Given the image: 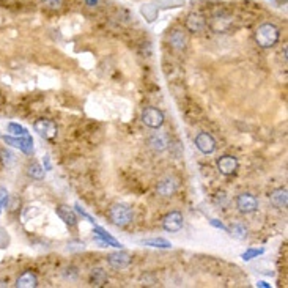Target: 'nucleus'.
Instances as JSON below:
<instances>
[{"label": "nucleus", "mask_w": 288, "mask_h": 288, "mask_svg": "<svg viewBox=\"0 0 288 288\" xmlns=\"http://www.w3.org/2000/svg\"><path fill=\"white\" fill-rule=\"evenodd\" d=\"M279 37H280L279 29L274 24H269V22L262 24L254 33L257 44L263 49H271L276 46L279 41Z\"/></svg>", "instance_id": "obj_1"}, {"label": "nucleus", "mask_w": 288, "mask_h": 288, "mask_svg": "<svg viewBox=\"0 0 288 288\" xmlns=\"http://www.w3.org/2000/svg\"><path fill=\"white\" fill-rule=\"evenodd\" d=\"M109 217L117 227H126L134 219V213H132L131 206L124 205V203H114L109 209Z\"/></svg>", "instance_id": "obj_2"}, {"label": "nucleus", "mask_w": 288, "mask_h": 288, "mask_svg": "<svg viewBox=\"0 0 288 288\" xmlns=\"http://www.w3.org/2000/svg\"><path fill=\"white\" fill-rule=\"evenodd\" d=\"M33 128L41 137L46 140H54L59 134L57 124H55L52 120H49V118H40V120L33 123Z\"/></svg>", "instance_id": "obj_3"}, {"label": "nucleus", "mask_w": 288, "mask_h": 288, "mask_svg": "<svg viewBox=\"0 0 288 288\" xmlns=\"http://www.w3.org/2000/svg\"><path fill=\"white\" fill-rule=\"evenodd\" d=\"M142 122L151 129H159L164 124V114L156 107H146L142 112Z\"/></svg>", "instance_id": "obj_4"}, {"label": "nucleus", "mask_w": 288, "mask_h": 288, "mask_svg": "<svg viewBox=\"0 0 288 288\" xmlns=\"http://www.w3.org/2000/svg\"><path fill=\"white\" fill-rule=\"evenodd\" d=\"M231 24H233V16H230L228 13L221 11L216 13V15L209 21V27L216 32V33H226L230 30Z\"/></svg>", "instance_id": "obj_5"}, {"label": "nucleus", "mask_w": 288, "mask_h": 288, "mask_svg": "<svg viewBox=\"0 0 288 288\" xmlns=\"http://www.w3.org/2000/svg\"><path fill=\"white\" fill-rule=\"evenodd\" d=\"M238 168H240V163H238V159L235 156H231V154H224V156L217 159V170H219V173H222L224 177H231V175H235L238 172Z\"/></svg>", "instance_id": "obj_6"}, {"label": "nucleus", "mask_w": 288, "mask_h": 288, "mask_svg": "<svg viewBox=\"0 0 288 288\" xmlns=\"http://www.w3.org/2000/svg\"><path fill=\"white\" fill-rule=\"evenodd\" d=\"M236 206L241 213L250 214L258 209V200L255 199V195H252L249 192H243L236 197Z\"/></svg>", "instance_id": "obj_7"}, {"label": "nucleus", "mask_w": 288, "mask_h": 288, "mask_svg": "<svg viewBox=\"0 0 288 288\" xmlns=\"http://www.w3.org/2000/svg\"><path fill=\"white\" fill-rule=\"evenodd\" d=\"M183 222H185L183 214L180 211H172L163 219V227H164L165 231L175 233V231H180L183 228Z\"/></svg>", "instance_id": "obj_8"}, {"label": "nucleus", "mask_w": 288, "mask_h": 288, "mask_svg": "<svg viewBox=\"0 0 288 288\" xmlns=\"http://www.w3.org/2000/svg\"><path fill=\"white\" fill-rule=\"evenodd\" d=\"M195 146L205 154H211L216 151V140L211 134H208V132H200L195 137Z\"/></svg>", "instance_id": "obj_9"}, {"label": "nucleus", "mask_w": 288, "mask_h": 288, "mask_svg": "<svg viewBox=\"0 0 288 288\" xmlns=\"http://www.w3.org/2000/svg\"><path fill=\"white\" fill-rule=\"evenodd\" d=\"M148 145L151 150L161 153L168 148V145H170V137H168L167 132H154L148 139Z\"/></svg>", "instance_id": "obj_10"}, {"label": "nucleus", "mask_w": 288, "mask_h": 288, "mask_svg": "<svg viewBox=\"0 0 288 288\" xmlns=\"http://www.w3.org/2000/svg\"><path fill=\"white\" fill-rule=\"evenodd\" d=\"M3 140L8 145H13L15 148H19L25 154H32L33 153V140L32 137H3Z\"/></svg>", "instance_id": "obj_11"}, {"label": "nucleus", "mask_w": 288, "mask_h": 288, "mask_svg": "<svg viewBox=\"0 0 288 288\" xmlns=\"http://www.w3.org/2000/svg\"><path fill=\"white\" fill-rule=\"evenodd\" d=\"M186 29L191 32V33H199V32H203L206 27V19L203 18L202 15H199V13H191L187 18H186Z\"/></svg>", "instance_id": "obj_12"}, {"label": "nucleus", "mask_w": 288, "mask_h": 288, "mask_svg": "<svg viewBox=\"0 0 288 288\" xmlns=\"http://www.w3.org/2000/svg\"><path fill=\"white\" fill-rule=\"evenodd\" d=\"M156 191L161 197H165V199L173 197L175 192H177V181H175V178H172V177H165L158 183Z\"/></svg>", "instance_id": "obj_13"}, {"label": "nucleus", "mask_w": 288, "mask_h": 288, "mask_svg": "<svg viewBox=\"0 0 288 288\" xmlns=\"http://www.w3.org/2000/svg\"><path fill=\"white\" fill-rule=\"evenodd\" d=\"M168 44H170L172 49H175V51H185L186 46H187V35L186 32H183L180 29L173 30L170 33V37H168Z\"/></svg>", "instance_id": "obj_14"}, {"label": "nucleus", "mask_w": 288, "mask_h": 288, "mask_svg": "<svg viewBox=\"0 0 288 288\" xmlns=\"http://www.w3.org/2000/svg\"><path fill=\"white\" fill-rule=\"evenodd\" d=\"M109 265L114 269H124L131 265V257L126 252H114L109 255Z\"/></svg>", "instance_id": "obj_15"}, {"label": "nucleus", "mask_w": 288, "mask_h": 288, "mask_svg": "<svg viewBox=\"0 0 288 288\" xmlns=\"http://www.w3.org/2000/svg\"><path fill=\"white\" fill-rule=\"evenodd\" d=\"M55 213L60 217V219L69 227H76L77 226V216L73 211V208H69L68 205H59L55 208Z\"/></svg>", "instance_id": "obj_16"}, {"label": "nucleus", "mask_w": 288, "mask_h": 288, "mask_svg": "<svg viewBox=\"0 0 288 288\" xmlns=\"http://www.w3.org/2000/svg\"><path fill=\"white\" fill-rule=\"evenodd\" d=\"M269 200H271V205L274 208L284 209L288 206V191L285 187H279V189H276V191L271 192Z\"/></svg>", "instance_id": "obj_17"}, {"label": "nucleus", "mask_w": 288, "mask_h": 288, "mask_svg": "<svg viewBox=\"0 0 288 288\" xmlns=\"http://www.w3.org/2000/svg\"><path fill=\"white\" fill-rule=\"evenodd\" d=\"M18 288H35L38 287V276L33 271H24L16 280Z\"/></svg>", "instance_id": "obj_18"}, {"label": "nucleus", "mask_w": 288, "mask_h": 288, "mask_svg": "<svg viewBox=\"0 0 288 288\" xmlns=\"http://www.w3.org/2000/svg\"><path fill=\"white\" fill-rule=\"evenodd\" d=\"M88 282H90L91 287H104L109 282L107 272L104 271L103 268H93V269H91V272H90Z\"/></svg>", "instance_id": "obj_19"}, {"label": "nucleus", "mask_w": 288, "mask_h": 288, "mask_svg": "<svg viewBox=\"0 0 288 288\" xmlns=\"http://www.w3.org/2000/svg\"><path fill=\"white\" fill-rule=\"evenodd\" d=\"M93 231H95V235H96L98 238H100V240H103V244H107V246H112V247H118V249L122 247V244L118 243L114 236H110L103 227H96V226H95Z\"/></svg>", "instance_id": "obj_20"}, {"label": "nucleus", "mask_w": 288, "mask_h": 288, "mask_svg": "<svg viewBox=\"0 0 288 288\" xmlns=\"http://www.w3.org/2000/svg\"><path fill=\"white\" fill-rule=\"evenodd\" d=\"M44 168L41 167L38 163H33L29 165V170H27V173H29V177L33 178V180H43L44 178Z\"/></svg>", "instance_id": "obj_21"}, {"label": "nucleus", "mask_w": 288, "mask_h": 288, "mask_svg": "<svg viewBox=\"0 0 288 288\" xmlns=\"http://www.w3.org/2000/svg\"><path fill=\"white\" fill-rule=\"evenodd\" d=\"M145 246H151V247H159V249H170L172 243H168L164 238H153V240H145Z\"/></svg>", "instance_id": "obj_22"}, {"label": "nucleus", "mask_w": 288, "mask_h": 288, "mask_svg": "<svg viewBox=\"0 0 288 288\" xmlns=\"http://www.w3.org/2000/svg\"><path fill=\"white\" fill-rule=\"evenodd\" d=\"M8 131L15 137H30L29 131H27L25 128H22V126L18 124V123H10L8 124Z\"/></svg>", "instance_id": "obj_23"}, {"label": "nucleus", "mask_w": 288, "mask_h": 288, "mask_svg": "<svg viewBox=\"0 0 288 288\" xmlns=\"http://www.w3.org/2000/svg\"><path fill=\"white\" fill-rule=\"evenodd\" d=\"M230 231L235 238H238V240H246V236H247V227L243 226V224H240V222L235 224Z\"/></svg>", "instance_id": "obj_24"}, {"label": "nucleus", "mask_w": 288, "mask_h": 288, "mask_svg": "<svg viewBox=\"0 0 288 288\" xmlns=\"http://www.w3.org/2000/svg\"><path fill=\"white\" fill-rule=\"evenodd\" d=\"M0 161H2V164L10 167L13 163H15V154L8 150H0Z\"/></svg>", "instance_id": "obj_25"}, {"label": "nucleus", "mask_w": 288, "mask_h": 288, "mask_svg": "<svg viewBox=\"0 0 288 288\" xmlns=\"http://www.w3.org/2000/svg\"><path fill=\"white\" fill-rule=\"evenodd\" d=\"M41 2H43L44 6H47L49 10H60L65 0H41Z\"/></svg>", "instance_id": "obj_26"}, {"label": "nucleus", "mask_w": 288, "mask_h": 288, "mask_svg": "<svg viewBox=\"0 0 288 288\" xmlns=\"http://www.w3.org/2000/svg\"><path fill=\"white\" fill-rule=\"evenodd\" d=\"M263 254V249H250V250H247V252H244L243 254V260H252V258H255V257H258V255H262Z\"/></svg>", "instance_id": "obj_27"}, {"label": "nucleus", "mask_w": 288, "mask_h": 288, "mask_svg": "<svg viewBox=\"0 0 288 288\" xmlns=\"http://www.w3.org/2000/svg\"><path fill=\"white\" fill-rule=\"evenodd\" d=\"M6 205H8V192L5 187H0V206L5 208Z\"/></svg>", "instance_id": "obj_28"}, {"label": "nucleus", "mask_w": 288, "mask_h": 288, "mask_svg": "<svg viewBox=\"0 0 288 288\" xmlns=\"http://www.w3.org/2000/svg\"><path fill=\"white\" fill-rule=\"evenodd\" d=\"M63 274H65L66 279H76L77 277V269L76 268H66Z\"/></svg>", "instance_id": "obj_29"}, {"label": "nucleus", "mask_w": 288, "mask_h": 288, "mask_svg": "<svg viewBox=\"0 0 288 288\" xmlns=\"http://www.w3.org/2000/svg\"><path fill=\"white\" fill-rule=\"evenodd\" d=\"M76 209H77V213L79 214H82L83 217H85V219H88V222H91V224H95V221H93V217L91 216H88L85 211H83V208H81V205H76Z\"/></svg>", "instance_id": "obj_30"}, {"label": "nucleus", "mask_w": 288, "mask_h": 288, "mask_svg": "<svg viewBox=\"0 0 288 288\" xmlns=\"http://www.w3.org/2000/svg\"><path fill=\"white\" fill-rule=\"evenodd\" d=\"M211 226H214V227H217V228H222V230H226V231H228V228L224 226V224H221V222H217L216 219H213L211 221Z\"/></svg>", "instance_id": "obj_31"}, {"label": "nucleus", "mask_w": 288, "mask_h": 288, "mask_svg": "<svg viewBox=\"0 0 288 288\" xmlns=\"http://www.w3.org/2000/svg\"><path fill=\"white\" fill-rule=\"evenodd\" d=\"M43 163H44V170H51L52 165H51V159H49V156H44Z\"/></svg>", "instance_id": "obj_32"}, {"label": "nucleus", "mask_w": 288, "mask_h": 288, "mask_svg": "<svg viewBox=\"0 0 288 288\" xmlns=\"http://www.w3.org/2000/svg\"><path fill=\"white\" fill-rule=\"evenodd\" d=\"M87 2V5H90V6H95L96 3H98V0H85Z\"/></svg>", "instance_id": "obj_33"}, {"label": "nucleus", "mask_w": 288, "mask_h": 288, "mask_svg": "<svg viewBox=\"0 0 288 288\" xmlns=\"http://www.w3.org/2000/svg\"><path fill=\"white\" fill-rule=\"evenodd\" d=\"M282 55H284V60L287 62V46L284 47V51H282Z\"/></svg>", "instance_id": "obj_34"}, {"label": "nucleus", "mask_w": 288, "mask_h": 288, "mask_svg": "<svg viewBox=\"0 0 288 288\" xmlns=\"http://www.w3.org/2000/svg\"><path fill=\"white\" fill-rule=\"evenodd\" d=\"M258 287H269L266 282H258Z\"/></svg>", "instance_id": "obj_35"}, {"label": "nucleus", "mask_w": 288, "mask_h": 288, "mask_svg": "<svg viewBox=\"0 0 288 288\" xmlns=\"http://www.w3.org/2000/svg\"><path fill=\"white\" fill-rule=\"evenodd\" d=\"M0 287H6V282H5V280H0Z\"/></svg>", "instance_id": "obj_36"}, {"label": "nucleus", "mask_w": 288, "mask_h": 288, "mask_svg": "<svg viewBox=\"0 0 288 288\" xmlns=\"http://www.w3.org/2000/svg\"><path fill=\"white\" fill-rule=\"evenodd\" d=\"M0 208H2V206H0Z\"/></svg>", "instance_id": "obj_37"}]
</instances>
